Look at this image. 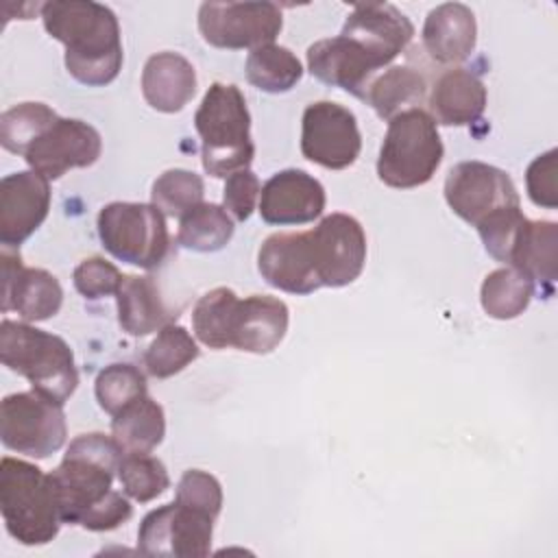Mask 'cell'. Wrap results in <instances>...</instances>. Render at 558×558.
I'll list each match as a JSON object with an SVG mask.
<instances>
[{"label": "cell", "instance_id": "3957f363", "mask_svg": "<svg viewBox=\"0 0 558 558\" xmlns=\"http://www.w3.org/2000/svg\"><path fill=\"white\" fill-rule=\"evenodd\" d=\"M194 126L201 135V155L207 174L227 179L248 168L255 146L251 140V113L240 87L225 83L209 85L196 109Z\"/></svg>", "mask_w": 558, "mask_h": 558}, {"label": "cell", "instance_id": "1f68e13d", "mask_svg": "<svg viewBox=\"0 0 558 558\" xmlns=\"http://www.w3.org/2000/svg\"><path fill=\"white\" fill-rule=\"evenodd\" d=\"M238 294L231 288H214L205 292L192 310L194 336L209 349L231 347V325L238 307Z\"/></svg>", "mask_w": 558, "mask_h": 558}, {"label": "cell", "instance_id": "30bf717a", "mask_svg": "<svg viewBox=\"0 0 558 558\" xmlns=\"http://www.w3.org/2000/svg\"><path fill=\"white\" fill-rule=\"evenodd\" d=\"M214 517L183 504L150 510L137 530V547L146 556L203 558L211 551Z\"/></svg>", "mask_w": 558, "mask_h": 558}, {"label": "cell", "instance_id": "ba28073f", "mask_svg": "<svg viewBox=\"0 0 558 558\" xmlns=\"http://www.w3.org/2000/svg\"><path fill=\"white\" fill-rule=\"evenodd\" d=\"M65 414L61 403L46 395L15 392L0 405V438L11 451L28 458H48L65 442Z\"/></svg>", "mask_w": 558, "mask_h": 558}, {"label": "cell", "instance_id": "f1b7e54d", "mask_svg": "<svg viewBox=\"0 0 558 558\" xmlns=\"http://www.w3.org/2000/svg\"><path fill=\"white\" fill-rule=\"evenodd\" d=\"M233 220L225 207L201 203L179 218L177 242L196 253H214L225 248L233 238Z\"/></svg>", "mask_w": 558, "mask_h": 558}, {"label": "cell", "instance_id": "6da1fadb", "mask_svg": "<svg viewBox=\"0 0 558 558\" xmlns=\"http://www.w3.org/2000/svg\"><path fill=\"white\" fill-rule=\"evenodd\" d=\"M122 456L113 436L100 432L81 434L70 442L61 464L50 473L63 523L109 532L131 519L133 506L126 495L113 490Z\"/></svg>", "mask_w": 558, "mask_h": 558}, {"label": "cell", "instance_id": "7a4b0ae2", "mask_svg": "<svg viewBox=\"0 0 558 558\" xmlns=\"http://www.w3.org/2000/svg\"><path fill=\"white\" fill-rule=\"evenodd\" d=\"M48 35L65 46V68L87 87L109 85L122 70L124 52L116 13L92 0L39 4Z\"/></svg>", "mask_w": 558, "mask_h": 558}, {"label": "cell", "instance_id": "2e32d148", "mask_svg": "<svg viewBox=\"0 0 558 558\" xmlns=\"http://www.w3.org/2000/svg\"><path fill=\"white\" fill-rule=\"evenodd\" d=\"M2 312L15 310L24 323L52 318L63 303V290L44 268H26L20 253L2 246Z\"/></svg>", "mask_w": 558, "mask_h": 558}, {"label": "cell", "instance_id": "4fadbf2b", "mask_svg": "<svg viewBox=\"0 0 558 558\" xmlns=\"http://www.w3.org/2000/svg\"><path fill=\"white\" fill-rule=\"evenodd\" d=\"M310 242L323 288H342L362 275L366 264V233L353 216H325L310 229Z\"/></svg>", "mask_w": 558, "mask_h": 558}, {"label": "cell", "instance_id": "d4e9b609", "mask_svg": "<svg viewBox=\"0 0 558 558\" xmlns=\"http://www.w3.org/2000/svg\"><path fill=\"white\" fill-rule=\"evenodd\" d=\"M558 227L549 220H523L508 253V266L536 286H554L558 272Z\"/></svg>", "mask_w": 558, "mask_h": 558}, {"label": "cell", "instance_id": "484cf974", "mask_svg": "<svg viewBox=\"0 0 558 558\" xmlns=\"http://www.w3.org/2000/svg\"><path fill=\"white\" fill-rule=\"evenodd\" d=\"M118 323L131 336H148L172 323L174 314L166 307L157 283L150 277L124 275L116 292Z\"/></svg>", "mask_w": 558, "mask_h": 558}, {"label": "cell", "instance_id": "e575fe53", "mask_svg": "<svg viewBox=\"0 0 558 558\" xmlns=\"http://www.w3.org/2000/svg\"><path fill=\"white\" fill-rule=\"evenodd\" d=\"M203 196H205L203 179L196 172L183 170V168L166 170L161 177L155 179L150 190L153 205L163 216H170V218L185 216L190 209L203 203Z\"/></svg>", "mask_w": 558, "mask_h": 558}, {"label": "cell", "instance_id": "9a60e30c", "mask_svg": "<svg viewBox=\"0 0 558 558\" xmlns=\"http://www.w3.org/2000/svg\"><path fill=\"white\" fill-rule=\"evenodd\" d=\"M50 209V181L35 170L7 174L0 181V242L20 246L46 220Z\"/></svg>", "mask_w": 558, "mask_h": 558}, {"label": "cell", "instance_id": "d6986e66", "mask_svg": "<svg viewBox=\"0 0 558 558\" xmlns=\"http://www.w3.org/2000/svg\"><path fill=\"white\" fill-rule=\"evenodd\" d=\"M307 68L318 81L364 100L377 70L386 65L353 39L338 35L320 39L307 48Z\"/></svg>", "mask_w": 558, "mask_h": 558}, {"label": "cell", "instance_id": "603a6c76", "mask_svg": "<svg viewBox=\"0 0 558 558\" xmlns=\"http://www.w3.org/2000/svg\"><path fill=\"white\" fill-rule=\"evenodd\" d=\"M142 94L155 111H181L196 94L194 65L179 52H157L148 57L142 72Z\"/></svg>", "mask_w": 558, "mask_h": 558}, {"label": "cell", "instance_id": "277c9868", "mask_svg": "<svg viewBox=\"0 0 558 558\" xmlns=\"http://www.w3.org/2000/svg\"><path fill=\"white\" fill-rule=\"evenodd\" d=\"M0 360L9 371L26 377L33 390L61 405L78 386V371L70 344L28 323L2 320Z\"/></svg>", "mask_w": 558, "mask_h": 558}, {"label": "cell", "instance_id": "7c38bea8", "mask_svg": "<svg viewBox=\"0 0 558 558\" xmlns=\"http://www.w3.org/2000/svg\"><path fill=\"white\" fill-rule=\"evenodd\" d=\"M445 201L456 216L477 227L488 216L519 207L512 179L484 161H460L445 179Z\"/></svg>", "mask_w": 558, "mask_h": 558}, {"label": "cell", "instance_id": "8d00e7d4", "mask_svg": "<svg viewBox=\"0 0 558 558\" xmlns=\"http://www.w3.org/2000/svg\"><path fill=\"white\" fill-rule=\"evenodd\" d=\"M94 392H96L98 405L107 414L116 416L122 408L137 401L140 397L148 395L146 375L137 366L126 364V362L109 364L98 373Z\"/></svg>", "mask_w": 558, "mask_h": 558}, {"label": "cell", "instance_id": "4316f807", "mask_svg": "<svg viewBox=\"0 0 558 558\" xmlns=\"http://www.w3.org/2000/svg\"><path fill=\"white\" fill-rule=\"evenodd\" d=\"M111 436L122 453H150L166 436L163 408L148 395L140 397L113 416Z\"/></svg>", "mask_w": 558, "mask_h": 558}, {"label": "cell", "instance_id": "f35d334b", "mask_svg": "<svg viewBox=\"0 0 558 558\" xmlns=\"http://www.w3.org/2000/svg\"><path fill=\"white\" fill-rule=\"evenodd\" d=\"M120 270L102 259V257H87L74 268V288L85 299H102L109 294H116L122 283Z\"/></svg>", "mask_w": 558, "mask_h": 558}, {"label": "cell", "instance_id": "5b68a950", "mask_svg": "<svg viewBox=\"0 0 558 558\" xmlns=\"http://www.w3.org/2000/svg\"><path fill=\"white\" fill-rule=\"evenodd\" d=\"M0 512L7 532L22 545L50 543L63 523L50 473L9 456L0 462Z\"/></svg>", "mask_w": 558, "mask_h": 558}, {"label": "cell", "instance_id": "5bb4252c", "mask_svg": "<svg viewBox=\"0 0 558 558\" xmlns=\"http://www.w3.org/2000/svg\"><path fill=\"white\" fill-rule=\"evenodd\" d=\"M100 153L102 140L92 124L76 118H57V122L31 144L24 159L31 170L48 181H57L68 170L96 163Z\"/></svg>", "mask_w": 558, "mask_h": 558}, {"label": "cell", "instance_id": "4dcf8cb0", "mask_svg": "<svg viewBox=\"0 0 558 558\" xmlns=\"http://www.w3.org/2000/svg\"><path fill=\"white\" fill-rule=\"evenodd\" d=\"M534 283L519 270L506 266L488 272L482 281L480 303L490 318L510 320L523 314L534 296Z\"/></svg>", "mask_w": 558, "mask_h": 558}, {"label": "cell", "instance_id": "74e56055", "mask_svg": "<svg viewBox=\"0 0 558 558\" xmlns=\"http://www.w3.org/2000/svg\"><path fill=\"white\" fill-rule=\"evenodd\" d=\"M174 501L190 506L194 510L207 512L216 519L222 510V486L211 473L201 469H190L181 475L177 484Z\"/></svg>", "mask_w": 558, "mask_h": 558}, {"label": "cell", "instance_id": "d6a6232c", "mask_svg": "<svg viewBox=\"0 0 558 558\" xmlns=\"http://www.w3.org/2000/svg\"><path fill=\"white\" fill-rule=\"evenodd\" d=\"M198 353L201 351L192 333L181 325L168 323L148 344L144 353V368L150 377L166 379L181 373L198 357Z\"/></svg>", "mask_w": 558, "mask_h": 558}, {"label": "cell", "instance_id": "8992f818", "mask_svg": "<svg viewBox=\"0 0 558 558\" xmlns=\"http://www.w3.org/2000/svg\"><path fill=\"white\" fill-rule=\"evenodd\" d=\"M442 155L436 120L425 109H408L388 120L377 157V177L397 190L418 187L434 177Z\"/></svg>", "mask_w": 558, "mask_h": 558}, {"label": "cell", "instance_id": "83f0119b", "mask_svg": "<svg viewBox=\"0 0 558 558\" xmlns=\"http://www.w3.org/2000/svg\"><path fill=\"white\" fill-rule=\"evenodd\" d=\"M425 96L427 83L416 70L408 65H392L371 81L364 100L381 120H392L408 109H421Z\"/></svg>", "mask_w": 558, "mask_h": 558}, {"label": "cell", "instance_id": "ffe728a7", "mask_svg": "<svg viewBox=\"0 0 558 558\" xmlns=\"http://www.w3.org/2000/svg\"><path fill=\"white\" fill-rule=\"evenodd\" d=\"M340 35L360 44L366 52L388 65L414 37L412 22L388 2L355 4L347 15Z\"/></svg>", "mask_w": 558, "mask_h": 558}, {"label": "cell", "instance_id": "60d3db41", "mask_svg": "<svg viewBox=\"0 0 558 558\" xmlns=\"http://www.w3.org/2000/svg\"><path fill=\"white\" fill-rule=\"evenodd\" d=\"M556 148L538 155L525 172L527 194L534 205L556 209L558 207V192H556Z\"/></svg>", "mask_w": 558, "mask_h": 558}, {"label": "cell", "instance_id": "8fae6325", "mask_svg": "<svg viewBox=\"0 0 558 558\" xmlns=\"http://www.w3.org/2000/svg\"><path fill=\"white\" fill-rule=\"evenodd\" d=\"M362 150V135L353 111L331 100L310 102L301 120V153L305 159L344 170L355 163Z\"/></svg>", "mask_w": 558, "mask_h": 558}, {"label": "cell", "instance_id": "9c48e42d", "mask_svg": "<svg viewBox=\"0 0 558 558\" xmlns=\"http://www.w3.org/2000/svg\"><path fill=\"white\" fill-rule=\"evenodd\" d=\"M283 28L281 9L275 2H203L198 31L214 48L244 50L272 44Z\"/></svg>", "mask_w": 558, "mask_h": 558}, {"label": "cell", "instance_id": "e0dca14e", "mask_svg": "<svg viewBox=\"0 0 558 558\" xmlns=\"http://www.w3.org/2000/svg\"><path fill=\"white\" fill-rule=\"evenodd\" d=\"M325 187L318 179L299 168L272 174L259 194V216L268 225H305L325 209Z\"/></svg>", "mask_w": 558, "mask_h": 558}, {"label": "cell", "instance_id": "836d02e7", "mask_svg": "<svg viewBox=\"0 0 558 558\" xmlns=\"http://www.w3.org/2000/svg\"><path fill=\"white\" fill-rule=\"evenodd\" d=\"M54 109L44 102H22L0 116V144L4 150L24 155L31 144L57 122Z\"/></svg>", "mask_w": 558, "mask_h": 558}, {"label": "cell", "instance_id": "f546056e", "mask_svg": "<svg viewBox=\"0 0 558 558\" xmlns=\"http://www.w3.org/2000/svg\"><path fill=\"white\" fill-rule=\"evenodd\" d=\"M244 70L248 83L268 94L290 92L303 76V65L296 54L277 44H266L251 50Z\"/></svg>", "mask_w": 558, "mask_h": 558}, {"label": "cell", "instance_id": "cb8c5ba5", "mask_svg": "<svg viewBox=\"0 0 558 558\" xmlns=\"http://www.w3.org/2000/svg\"><path fill=\"white\" fill-rule=\"evenodd\" d=\"M432 118L447 126H466L486 109V87L473 72L451 68L442 72L429 94Z\"/></svg>", "mask_w": 558, "mask_h": 558}, {"label": "cell", "instance_id": "7402d4cb", "mask_svg": "<svg viewBox=\"0 0 558 558\" xmlns=\"http://www.w3.org/2000/svg\"><path fill=\"white\" fill-rule=\"evenodd\" d=\"M421 35L423 48L434 61L453 65L469 59L475 50L477 22L466 4L445 2L427 13Z\"/></svg>", "mask_w": 558, "mask_h": 558}, {"label": "cell", "instance_id": "d590c367", "mask_svg": "<svg viewBox=\"0 0 558 558\" xmlns=\"http://www.w3.org/2000/svg\"><path fill=\"white\" fill-rule=\"evenodd\" d=\"M122 493L140 504L153 501L170 486V475L159 458L150 453H124L118 466Z\"/></svg>", "mask_w": 558, "mask_h": 558}, {"label": "cell", "instance_id": "ac0fdd59", "mask_svg": "<svg viewBox=\"0 0 558 558\" xmlns=\"http://www.w3.org/2000/svg\"><path fill=\"white\" fill-rule=\"evenodd\" d=\"M257 268L268 286L290 294H312L323 288L314 266L310 231L268 235L259 246Z\"/></svg>", "mask_w": 558, "mask_h": 558}, {"label": "cell", "instance_id": "44dd1931", "mask_svg": "<svg viewBox=\"0 0 558 558\" xmlns=\"http://www.w3.org/2000/svg\"><path fill=\"white\" fill-rule=\"evenodd\" d=\"M288 320V305L277 296L251 294L240 299L231 325V347L238 351L266 355L283 340Z\"/></svg>", "mask_w": 558, "mask_h": 558}, {"label": "cell", "instance_id": "52a82bcc", "mask_svg": "<svg viewBox=\"0 0 558 558\" xmlns=\"http://www.w3.org/2000/svg\"><path fill=\"white\" fill-rule=\"evenodd\" d=\"M96 227L116 259L146 270L157 268L170 251L166 216L153 203H109L100 209Z\"/></svg>", "mask_w": 558, "mask_h": 558}, {"label": "cell", "instance_id": "ab89813d", "mask_svg": "<svg viewBox=\"0 0 558 558\" xmlns=\"http://www.w3.org/2000/svg\"><path fill=\"white\" fill-rule=\"evenodd\" d=\"M259 194H262V185L257 174L248 168L238 170L225 181L222 207L227 209L229 216L244 222L251 218V214L259 205Z\"/></svg>", "mask_w": 558, "mask_h": 558}]
</instances>
